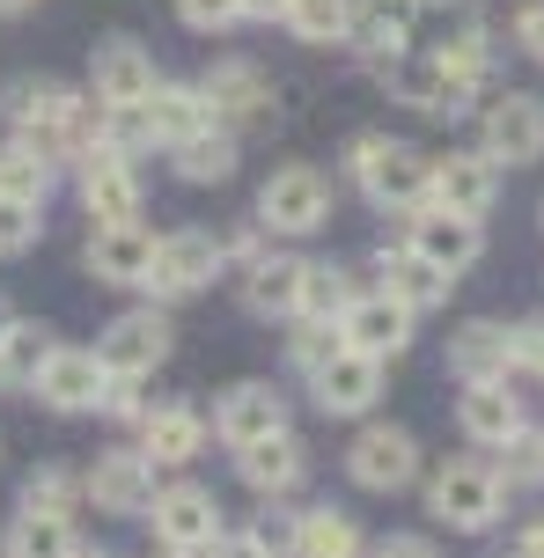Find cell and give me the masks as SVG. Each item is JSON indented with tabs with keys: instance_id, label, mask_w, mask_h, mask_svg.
<instances>
[{
	"instance_id": "6da1fadb",
	"label": "cell",
	"mask_w": 544,
	"mask_h": 558,
	"mask_svg": "<svg viewBox=\"0 0 544 558\" xmlns=\"http://www.w3.org/2000/svg\"><path fill=\"white\" fill-rule=\"evenodd\" d=\"M383 82H390V96H398V104H412V111H434V118H449V111H463V104L479 96V82H486V59L398 52V59H383Z\"/></svg>"
},
{
	"instance_id": "7a4b0ae2",
	"label": "cell",
	"mask_w": 544,
	"mask_h": 558,
	"mask_svg": "<svg viewBox=\"0 0 544 558\" xmlns=\"http://www.w3.org/2000/svg\"><path fill=\"white\" fill-rule=\"evenodd\" d=\"M353 177L375 206H398V214H420L434 192V155L404 147V140H383V133H361L353 140Z\"/></svg>"
},
{
	"instance_id": "3957f363",
	"label": "cell",
	"mask_w": 544,
	"mask_h": 558,
	"mask_svg": "<svg viewBox=\"0 0 544 558\" xmlns=\"http://www.w3.org/2000/svg\"><path fill=\"white\" fill-rule=\"evenodd\" d=\"M147 522H155V544L170 558H206L221 544V507L206 485H170V493H155L147 507Z\"/></svg>"
},
{
	"instance_id": "277c9868",
	"label": "cell",
	"mask_w": 544,
	"mask_h": 558,
	"mask_svg": "<svg viewBox=\"0 0 544 558\" xmlns=\"http://www.w3.org/2000/svg\"><path fill=\"white\" fill-rule=\"evenodd\" d=\"M258 221L273 228V235H316V228L331 221V184H324L310 162L273 169L265 192H258Z\"/></svg>"
},
{
	"instance_id": "5b68a950",
	"label": "cell",
	"mask_w": 544,
	"mask_h": 558,
	"mask_svg": "<svg viewBox=\"0 0 544 558\" xmlns=\"http://www.w3.org/2000/svg\"><path fill=\"white\" fill-rule=\"evenodd\" d=\"M500 471L493 463H449V471H434L427 485V507L434 522H449V530H493L500 522Z\"/></svg>"
},
{
	"instance_id": "8992f818",
	"label": "cell",
	"mask_w": 544,
	"mask_h": 558,
	"mask_svg": "<svg viewBox=\"0 0 544 558\" xmlns=\"http://www.w3.org/2000/svg\"><path fill=\"white\" fill-rule=\"evenodd\" d=\"M346 471L361 493H404L420 477V441L404 426H361L353 448H346Z\"/></svg>"
},
{
	"instance_id": "52a82bcc",
	"label": "cell",
	"mask_w": 544,
	"mask_h": 558,
	"mask_svg": "<svg viewBox=\"0 0 544 558\" xmlns=\"http://www.w3.org/2000/svg\"><path fill=\"white\" fill-rule=\"evenodd\" d=\"M82 206L88 221H141V177H133V155L111 147V140H96L82 155Z\"/></svg>"
},
{
	"instance_id": "ba28073f",
	"label": "cell",
	"mask_w": 544,
	"mask_h": 558,
	"mask_svg": "<svg viewBox=\"0 0 544 558\" xmlns=\"http://www.w3.org/2000/svg\"><path fill=\"white\" fill-rule=\"evenodd\" d=\"M404 243L427 257V265H442V272L457 279V272H471V265L486 257V228L471 221V214H449V206H420L412 228H404Z\"/></svg>"
},
{
	"instance_id": "9c48e42d",
	"label": "cell",
	"mask_w": 544,
	"mask_h": 558,
	"mask_svg": "<svg viewBox=\"0 0 544 558\" xmlns=\"http://www.w3.org/2000/svg\"><path fill=\"white\" fill-rule=\"evenodd\" d=\"M493 198H500V162H493L486 147H471V155H434V192H427V206H449V214L486 221Z\"/></svg>"
},
{
	"instance_id": "30bf717a",
	"label": "cell",
	"mask_w": 544,
	"mask_h": 558,
	"mask_svg": "<svg viewBox=\"0 0 544 558\" xmlns=\"http://www.w3.org/2000/svg\"><path fill=\"white\" fill-rule=\"evenodd\" d=\"M96 361L111 367V375H133V383H141L147 367L170 361V316H162V308H125L111 331H104Z\"/></svg>"
},
{
	"instance_id": "8fae6325",
	"label": "cell",
	"mask_w": 544,
	"mask_h": 558,
	"mask_svg": "<svg viewBox=\"0 0 544 558\" xmlns=\"http://www.w3.org/2000/svg\"><path fill=\"white\" fill-rule=\"evenodd\" d=\"M214 272H221V243H214V235H200V228H177V235H162V243H155L147 294L177 302V294H200Z\"/></svg>"
},
{
	"instance_id": "7c38bea8",
	"label": "cell",
	"mask_w": 544,
	"mask_h": 558,
	"mask_svg": "<svg viewBox=\"0 0 544 558\" xmlns=\"http://www.w3.org/2000/svg\"><path fill=\"white\" fill-rule=\"evenodd\" d=\"M339 331L353 353H375V361H398L404 345H412V308L398 302V294H353V308L339 316Z\"/></svg>"
},
{
	"instance_id": "4fadbf2b",
	"label": "cell",
	"mask_w": 544,
	"mask_h": 558,
	"mask_svg": "<svg viewBox=\"0 0 544 558\" xmlns=\"http://www.w3.org/2000/svg\"><path fill=\"white\" fill-rule=\"evenodd\" d=\"M111 390V367L82 353V345H52V361L37 367V397L52 404V412H96Z\"/></svg>"
},
{
	"instance_id": "5bb4252c",
	"label": "cell",
	"mask_w": 544,
	"mask_h": 558,
	"mask_svg": "<svg viewBox=\"0 0 544 558\" xmlns=\"http://www.w3.org/2000/svg\"><path fill=\"white\" fill-rule=\"evenodd\" d=\"M88 500L104 514H147L155 507V456L147 448H111L88 471Z\"/></svg>"
},
{
	"instance_id": "9a60e30c",
	"label": "cell",
	"mask_w": 544,
	"mask_h": 558,
	"mask_svg": "<svg viewBox=\"0 0 544 558\" xmlns=\"http://www.w3.org/2000/svg\"><path fill=\"white\" fill-rule=\"evenodd\" d=\"M155 243H162V235H147L141 221H104L88 235V272L104 279V287H147Z\"/></svg>"
},
{
	"instance_id": "2e32d148",
	"label": "cell",
	"mask_w": 544,
	"mask_h": 558,
	"mask_svg": "<svg viewBox=\"0 0 544 558\" xmlns=\"http://www.w3.org/2000/svg\"><path fill=\"white\" fill-rule=\"evenodd\" d=\"M412 45L442 52V59H486V15H479V0H420Z\"/></svg>"
},
{
	"instance_id": "e0dca14e",
	"label": "cell",
	"mask_w": 544,
	"mask_h": 558,
	"mask_svg": "<svg viewBox=\"0 0 544 558\" xmlns=\"http://www.w3.org/2000/svg\"><path fill=\"white\" fill-rule=\"evenodd\" d=\"M310 390H316V404L331 418H353V412H368L375 404V390H383V361L375 353H353V345H339L331 361L310 375Z\"/></svg>"
},
{
	"instance_id": "ac0fdd59",
	"label": "cell",
	"mask_w": 544,
	"mask_h": 558,
	"mask_svg": "<svg viewBox=\"0 0 544 558\" xmlns=\"http://www.w3.org/2000/svg\"><path fill=\"white\" fill-rule=\"evenodd\" d=\"M214 434L229 448H251L265 434H287V397L273 383H235L221 404H214Z\"/></svg>"
},
{
	"instance_id": "d6986e66",
	"label": "cell",
	"mask_w": 544,
	"mask_h": 558,
	"mask_svg": "<svg viewBox=\"0 0 544 558\" xmlns=\"http://www.w3.org/2000/svg\"><path fill=\"white\" fill-rule=\"evenodd\" d=\"M486 147L493 162H508V169H522V162H544V104L537 96H500L486 111Z\"/></svg>"
},
{
	"instance_id": "ffe728a7",
	"label": "cell",
	"mask_w": 544,
	"mask_h": 558,
	"mask_svg": "<svg viewBox=\"0 0 544 558\" xmlns=\"http://www.w3.org/2000/svg\"><path fill=\"white\" fill-rule=\"evenodd\" d=\"M206 104H214V125H251V118H273V82H265L251 59H221L214 74H206Z\"/></svg>"
},
{
	"instance_id": "44dd1931",
	"label": "cell",
	"mask_w": 544,
	"mask_h": 558,
	"mask_svg": "<svg viewBox=\"0 0 544 558\" xmlns=\"http://www.w3.org/2000/svg\"><path fill=\"white\" fill-rule=\"evenodd\" d=\"M88 88H96V104H104V111H118V104H147V96H155V59H147L141 45L111 37V45H96Z\"/></svg>"
},
{
	"instance_id": "7402d4cb",
	"label": "cell",
	"mask_w": 544,
	"mask_h": 558,
	"mask_svg": "<svg viewBox=\"0 0 544 558\" xmlns=\"http://www.w3.org/2000/svg\"><path fill=\"white\" fill-rule=\"evenodd\" d=\"M457 426H463L479 448H508V441L522 434V397L508 390V383H463Z\"/></svg>"
},
{
	"instance_id": "603a6c76",
	"label": "cell",
	"mask_w": 544,
	"mask_h": 558,
	"mask_svg": "<svg viewBox=\"0 0 544 558\" xmlns=\"http://www.w3.org/2000/svg\"><path fill=\"white\" fill-rule=\"evenodd\" d=\"M412 23H420V0H353L346 45H361L368 59H398L412 52Z\"/></svg>"
},
{
	"instance_id": "cb8c5ba5",
	"label": "cell",
	"mask_w": 544,
	"mask_h": 558,
	"mask_svg": "<svg viewBox=\"0 0 544 558\" xmlns=\"http://www.w3.org/2000/svg\"><path fill=\"white\" fill-rule=\"evenodd\" d=\"M235 471H243V485H251V493L280 500V493H294V485H302L310 456H302V441H294V434H265V441L235 448Z\"/></svg>"
},
{
	"instance_id": "d4e9b609",
	"label": "cell",
	"mask_w": 544,
	"mask_h": 558,
	"mask_svg": "<svg viewBox=\"0 0 544 558\" xmlns=\"http://www.w3.org/2000/svg\"><path fill=\"white\" fill-rule=\"evenodd\" d=\"M508 367H516V345H508V331L486 324V316L449 338V375H457V383H508Z\"/></svg>"
},
{
	"instance_id": "484cf974",
	"label": "cell",
	"mask_w": 544,
	"mask_h": 558,
	"mask_svg": "<svg viewBox=\"0 0 544 558\" xmlns=\"http://www.w3.org/2000/svg\"><path fill=\"white\" fill-rule=\"evenodd\" d=\"M375 272H383V294H398L412 316H420V308H434V302H449V287H457V279L442 272V265H427L412 243L383 251V257H375Z\"/></svg>"
},
{
	"instance_id": "4316f807",
	"label": "cell",
	"mask_w": 544,
	"mask_h": 558,
	"mask_svg": "<svg viewBox=\"0 0 544 558\" xmlns=\"http://www.w3.org/2000/svg\"><path fill=\"white\" fill-rule=\"evenodd\" d=\"M147 125H155V140L162 147H177V140H192L214 125V104H206V88H184V82H155V96L141 104Z\"/></svg>"
},
{
	"instance_id": "83f0119b",
	"label": "cell",
	"mask_w": 544,
	"mask_h": 558,
	"mask_svg": "<svg viewBox=\"0 0 544 558\" xmlns=\"http://www.w3.org/2000/svg\"><path fill=\"white\" fill-rule=\"evenodd\" d=\"M302 279H310V257H251L243 302L258 316H294L302 308Z\"/></svg>"
},
{
	"instance_id": "f1b7e54d",
	"label": "cell",
	"mask_w": 544,
	"mask_h": 558,
	"mask_svg": "<svg viewBox=\"0 0 544 558\" xmlns=\"http://www.w3.org/2000/svg\"><path fill=\"white\" fill-rule=\"evenodd\" d=\"M141 448L155 456V463H192L206 448V418L192 412V404H162V412L141 418Z\"/></svg>"
},
{
	"instance_id": "f546056e",
	"label": "cell",
	"mask_w": 544,
	"mask_h": 558,
	"mask_svg": "<svg viewBox=\"0 0 544 558\" xmlns=\"http://www.w3.org/2000/svg\"><path fill=\"white\" fill-rule=\"evenodd\" d=\"M361 530H353V514L346 507H310V514H294V558H361Z\"/></svg>"
},
{
	"instance_id": "4dcf8cb0",
	"label": "cell",
	"mask_w": 544,
	"mask_h": 558,
	"mask_svg": "<svg viewBox=\"0 0 544 558\" xmlns=\"http://www.w3.org/2000/svg\"><path fill=\"white\" fill-rule=\"evenodd\" d=\"M177 177L184 184H229L235 177V133L229 125H206V133L177 140Z\"/></svg>"
},
{
	"instance_id": "1f68e13d",
	"label": "cell",
	"mask_w": 544,
	"mask_h": 558,
	"mask_svg": "<svg viewBox=\"0 0 544 558\" xmlns=\"http://www.w3.org/2000/svg\"><path fill=\"white\" fill-rule=\"evenodd\" d=\"M15 558H74L82 544H74V522L67 514H37V507H23V522H15V544H8Z\"/></svg>"
},
{
	"instance_id": "d6a6232c",
	"label": "cell",
	"mask_w": 544,
	"mask_h": 558,
	"mask_svg": "<svg viewBox=\"0 0 544 558\" xmlns=\"http://www.w3.org/2000/svg\"><path fill=\"white\" fill-rule=\"evenodd\" d=\"M346 308H353V272H339V265H310V279H302V308H294V316L339 324Z\"/></svg>"
},
{
	"instance_id": "836d02e7",
	"label": "cell",
	"mask_w": 544,
	"mask_h": 558,
	"mask_svg": "<svg viewBox=\"0 0 544 558\" xmlns=\"http://www.w3.org/2000/svg\"><path fill=\"white\" fill-rule=\"evenodd\" d=\"M45 361H52V331H37V324H8L0 331V383H37Z\"/></svg>"
},
{
	"instance_id": "e575fe53",
	"label": "cell",
	"mask_w": 544,
	"mask_h": 558,
	"mask_svg": "<svg viewBox=\"0 0 544 558\" xmlns=\"http://www.w3.org/2000/svg\"><path fill=\"white\" fill-rule=\"evenodd\" d=\"M287 29H294L302 45H346L353 0H294V8H287Z\"/></svg>"
},
{
	"instance_id": "d590c367",
	"label": "cell",
	"mask_w": 544,
	"mask_h": 558,
	"mask_svg": "<svg viewBox=\"0 0 544 558\" xmlns=\"http://www.w3.org/2000/svg\"><path fill=\"white\" fill-rule=\"evenodd\" d=\"M0 192H8V198H29V206H45V192H52V162H45L37 147H23V140H15V147L0 155Z\"/></svg>"
},
{
	"instance_id": "8d00e7d4",
	"label": "cell",
	"mask_w": 544,
	"mask_h": 558,
	"mask_svg": "<svg viewBox=\"0 0 544 558\" xmlns=\"http://www.w3.org/2000/svg\"><path fill=\"white\" fill-rule=\"evenodd\" d=\"M500 456H508V463H500V485H544V434H530V426H522Z\"/></svg>"
},
{
	"instance_id": "74e56055",
	"label": "cell",
	"mask_w": 544,
	"mask_h": 558,
	"mask_svg": "<svg viewBox=\"0 0 544 558\" xmlns=\"http://www.w3.org/2000/svg\"><path fill=\"white\" fill-rule=\"evenodd\" d=\"M339 345H346L339 324H310V316H302V331H294V345H287V353H294V367H302V375H316V367L331 361Z\"/></svg>"
},
{
	"instance_id": "f35d334b",
	"label": "cell",
	"mask_w": 544,
	"mask_h": 558,
	"mask_svg": "<svg viewBox=\"0 0 544 558\" xmlns=\"http://www.w3.org/2000/svg\"><path fill=\"white\" fill-rule=\"evenodd\" d=\"M29 243H37V206H29V198H8V192H0V257L29 251Z\"/></svg>"
},
{
	"instance_id": "ab89813d",
	"label": "cell",
	"mask_w": 544,
	"mask_h": 558,
	"mask_svg": "<svg viewBox=\"0 0 544 558\" xmlns=\"http://www.w3.org/2000/svg\"><path fill=\"white\" fill-rule=\"evenodd\" d=\"M177 23L200 29V37H214V29L243 23V0H177Z\"/></svg>"
},
{
	"instance_id": "60d3db41",
	"label": "cell",
	"mask_w": 544,
	"mask_h": 558,
	"mask_svg": "<svg viewBox=\"0 0 544 558\" xmlns=\"http://www.w3.org/2000/svg\"><path fill=\"white\" fill-rule=\"evenodd\" d=\"M67 500H74V477L67 471H37L23 485V507H37V514H67Z\"/></svg>"
},
{
	"instance_id": "b9f144b4",
	"label": "cell",
	"mask_w": 544,
	"mask_h": 558,
	"mask_svg": "<svg viewBox=\"0 0 544 558\" xmlns=\"http://www.w3.org/2000/svg\"><path fill=\"white\" fill-rule=\"evenodd\" d=\"M508 345H516V367H530V375H544V316H530V324H516V331H508Z\"/></svg>"
},
{
	"instance_id": "7bdbcfd3",
	"label": "cell",
	"mask_w": 544,
	"mask_h": 558,
	"mask_svg": "<svg viewBox=\"0 0 544 558\" xmlns=\"http://www.w3.org/2000/svg\"><path fill=\"white\" fill-rule=\"evenodd\" d=\"M368 558H434V544H427V536H383Z\"/></svg>"
},
{
	"instance_id": "ee69618b",
	"label": "cell",
	"mask_w": 544,
	"mask_h": 558,
	"mask_svg": "<svg viewBox=\"0 0 544 558\" xmlns=\"http://www.w3.org/2000/svg\"><path fill=\"white\" fill-rule=\"evenodd\" d=\"M206 558H273V551H265V536L251 530V536H221V544H214Z\"/></svg>"
},
{
	"instance_id": "f6af8a7d",
	"label": "cell",
	"mask_w": 544,
	"mask_h": 558,
	"mask_svg": "<svg viewBox=\"0 0 544 558\" xmlns=\"http://www.w3.org/2000/svg\"><path fill=\"white\" fill-rule=\"evenodd\" d=\"M287 8H294V0H243L251 23H287Z\"/></svg>"
},
{
	"instance_id": "bcb514c9",
	"label": "cell",
	"mask_w": 544,
	"mask_h": 558,
	"mask_svg": "<svg viewBox=\"0 0 544 558\" xmlns=\"http://www.w3.org/2000/svg\"><path fill=\"white\" fill-rule=\"evenodd\" d=\"M516 558H544V530H522V544H516Z\"/></svg>"
},
{
	"instance_id": "7dc6e473",
	"label": "cell",
	"mask_w": 544,
	"mask_h": 558,
	"mask_svg": "<svg viewBox=\"0 0 544 558\" xmlns=\"http://www.w3.org/2000/svg\"><path fill=\"white\" fill-rule=\"evenodd\" d=\"M29 8H37V0H0V15H29Z\"/></svg>"
},
{
	"instance_id": "c3c4849f",
	"label": "cell",
	"mask_w": 544,
	"mask_h": 558,
	"mask_svg": "<svg viewBox=\"0 0 544 558\" xmlns=\"http://www.w3.org/2000/svg\"><path fill=\"white\" fill-rule=\"evenodd\" d=\"M74 558H104V551H74Z\"/></svg>"
},
{
	"instance_id": "681fc988",
	"label": "cell",
	"mask_w": 544,
	"mask_h": 558,
	"mask_svg": "<svg viewBox=\"0 0 544 558\" xmlns=\"http://www.w3.org/2000/svg\"><path fill=\"white\" fill-rule=\"evenodd\" d=\"M0 331H8V316H0Z\"/></svg>"
}]
</instances>
